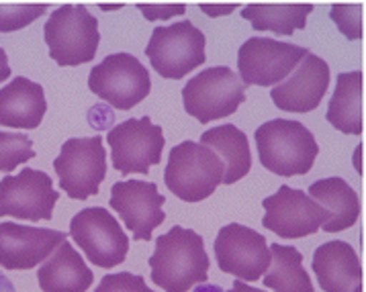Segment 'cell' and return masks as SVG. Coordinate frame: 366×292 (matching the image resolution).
I'll return each instance as SVG.
<instances>
[{"instance_id":"4fadbf2b","label":"cell","mask_w":366,"mask_h":292,"mask_svg":"<svg viewBox=\"0 0 366 292\" xmlns=\"http://www.w3.org/2000/svg\"><path fill=\"white\" fill-rule=\"evenodd\" d=\"M215 258L221 272L242 282H256L270 266V249L264 235L239 223H229L217 233Z\"/></svg>"},{"instance_id":"ffe728a7","label":"cell","mask_w":366,"mask_h":292,"mask_svg":"<svg viewBox=\"0 0 366 292\" xmlns=\"http://www.w3.org/2000/svg\"><path fill=\"white\" fill-rule=\"evenodd\" d=\"M309 196L325 211V233H340L354 227L360 217V198L344 178H323L309 186Z\"/></svg>"},{"instance_id":"d6a6232c","label":"cell","mask_w":366,"mask_h":292,"mask_svg":"<svg viewBox=\"0 0 366 292\" xmlns=\"http://www.w3.org/2000/svg\"><path fill=\"white\" fill-rule=\"evenodd\" d=\"M232 292H262V291L252 288V286H248V284H246V282H242V280H235L234 286H232Z\"/></svg>"},{"instance_id":"4dcf8cb0","label":"cell","mask_w":366,"mask_h":292,"mask_svg":"<svg viewBox=\"0 0 366 292\" xmlns=\"http://www.w3.org/2000/svg\"><path fill=\"white\" fill-rule=\"evenodd\" d=\"M203 11L209 13V16H221V15H229L232 11L237 9V4H223V6H217V4H213V6H209V4H203L201 6Z\"/></svg>"},{"instance_id":"d6986e66","label":"cell","mask_w":366,"mask_h":292,"mask_svg":"<svg viewBox=\"0 0 366 292\" xmlns=\"http://www.w3.org/2000/svg\"><path fill=\"white\" fill-rule=\"evenodd\" d=\"M47 113L41 84L16 76L11 84L0 88V127L37 129Z\"/></svg>"},{"instance_id":"83f0119b","label":"cell","mask_w":366,"mask_h":292,"mask_svg":"<svg viewBox=\"0 0 366 292\" xmlns=\"http://www.w3.org/2000/svg\"><path fill=\"white\" fill-rule=\"evenodd\" d=\"M332 21L348 39H362V4H334Z\"/></svg>"},{"instance_id":"603a6c76","label":"cell","mask_w":366,"mask_h":292,"mask_svg":"<svg viewBox=\"0 0 366 292\" xmlns=\"http://www.w3.org/2000/svg\"><path fill=\"white\" fill-rule=\"evenodd\" d=\"M362 88L365 76L362 72H346L337 76L336 90L330 101L325 119L327 123L346 135H360L365 129L362 121Z\"/></svg>"},{"instance_id":"9a60e30c","label":"cell","mask_w":366,"mask_h":292,"mask_svg":"<svg viewBox=\"0 0 366 292\" xmlns=\"http://www.w3.org/2000/svg\"><path fill=\"white\" fill-rule=\"evenodd\" d=\"M164 203L166 198L158 192V186L146 180L115 182L109 201L111 208L117 211V215L132 231L135 241L152 239L154 229L166 219V213L162 211Z\"/></svg>"},{"instance_id":"f546056e","label":"cell","mask_w":366,"mask_h":292,"mask_svg":"<svg viewBox=\"0 0 366 292\" xmlns=\"http://www.w3.org/2000/svg\"><path fill=\"white\" fill-rule=\"evenodd\" d=\"M147 21H166L187 11L184 4H137Z\"/></svg>"},{"instance_id":"5bb4252c","label":"cell","mask_w":366,"mask_h":292,"mask_svg":"<svg viewBox=\"0 0 366 292\" xmlns=\"http://www.w3.org/2000/svg\"><path fill=\"white\" fill-rule=\"evenodd\" d=\"M264 215L262 225L282 239H299L317 233L325 223V211L317 205L307 192L280 186L277 194L262 201Z\"/></svg>"},{"instance_id":"4316f807","label":"cell","mask_w":366,"mask_h":292,"mask_svg":"<svg viewBox=\"0 0 366 292\" xmlns=\"http://www.w3.org/2000/svg\"><path fill=\"white\" fill-rule=\"evenodd\" d=\"M47 4H0V33L25 29L47 13Z\"/></svg>"},{"instance_id":"ba28073f","label":"cell","mask_w":366,"mask_h":292,"mask_svg":"<svg viewBox=\"0 0 366 292\" xmlns=\"http://www.w3.org/2000/svg\"><path fill=\"white\" fill-rule=\"evenodd\" d=\"M187 113L199 123H211L234 115L246 101V90L237 74L225 66L197 74L182 90Z\"/></svg>"},{"instance_id":"3957f363","label":"cell","mask_w":366,"mask_h":292,"mask_svg":"<svg viewBox=\"0 0 366 292\" xmlns=\"http://www.w3.org/2000/svg\"><path fill=\"white\" fill-rule=\"evenodd\" d=\"M49 58L61 68H74L92 61L101 44L97 16L82 4H64L56 9L44 27Z\"/></svg>"},{"instance_id":"277c9868","label":"cell","mask_w":366,"mask_h":292,"mask_svg":"<svg viewBox=\"0 0 366 292\" xmlns=\"http://www.w3.org/2000/svg\"><path fill=\"white\" fill-rule=\"evenodd\" d=\"M223 161L203 144L182 141L172 147L164 182L176 198L184 203H201L209 198L223 180Z\"/></svg>"},{"instance_id":"8fae6325","label":"cell","mask_w":366,"mask_h":292,"mask_svg":"<svg viewBox=\"0 0 366 292\" xmlns=\"http://www.w3.org/2000/svg\"><path fill=\"white\" fill-rule=\"evenodd\" d=\"M111 146L113 168L123 176H147L152 166L162 161V149L166 146L160 125H154L149 117L129 119L115 125L107 133Z\"/></svg>"},{"instance_id":"30bf717a","label":"cell","mask_w":366,"mask_h":292,"mask_svg":"<svg viewBox=\"0 0 366 292\" xmlns=\"http://www.w3.org/2000/svg\"><path fill=\"white\" fill-rule=\"evenodd\" d=\"M309 54L307 47L270 37H249L237 51V70L244 86H277Z\"/></svg>"},{"instance_id":"5b68a950","label":"cell","mask_w":366,"mask_h":292,"mask_svg":"<svg viewBox=\"0 0 366 292\" xmlns=\"http://www.w3.org/2000/svg\"><path fill=\"white\" fill-rule=\"evenodd\" d=\"M146 56L162 78L180 80L205 64V35L191 21L156 27L146 47Z\"/></svg>"},{"instance_id":"9c48e42d","label":"cell","mask_w":366,"mask_h":292,"mask_svg":"<svg viewBox=\"0 0 366 292\" xmlns=\"http://www.w3.org/2000/svg\"><path fill=\"white\" fill-rule=\"evenodd\" d=\"M70 237L84 251L88 262L107 270L125 262L129 251V237L103 206H88L74 215Z\"/></svg>"},{"instance_id":"f1b7e54d","label":"cell","mask_w":366,"mask_h":292,"mask_svg":"<svg viewBox=\"0 0 366 292\" xmlns=\"http://www.w3.org/2000/svg\"><path fill=\"white\" fill-rule=\"evenodd\" d=\"M94 292H154L147 288L144 276H137L132 272H119V274H107L101 280L99 288Z\"/></svg>"},{"instance_id":"484cf974","label":"cell","mask_w":366,"mask_h":292,"mask_svg":"<svg viewBox=\"0 0 366 292\" xmlns=\"http://www.w3.org/2000/svg\"><path fill=\"white\" fill-rule=\"evenodd\" d=\"M35 158L29 135L0 131V172H13L16 166Z\"/></svg>"},{"instance_id":"836d02e7","label":"cell","mask_w":366,"mask_h":292,"mask_svg":"<svg viewBox=\"0 0 366 292\" xmlns=\"http://www.w3.org/2000/svg\"><path fill=\"white\" fill-rule=\"evenodd\" d=\"M0 292H16L15 286H13V282L4 276L2 272H0Z\"/></svg>"},{"instance_id":"6da1fadb","label":"cell","mask_w":366,"mask_h":292,"mask_svg":"<svg viewBox=\"0 0 366 292\" xmlns=\"http://www.w3.org/2000/svg\"><path fill=\"white\" fill-rule=\"evenodd\" d=\"M209 266L203 237L180 225L156 239L149 258L152 282L164 292H189L194 284H205Z\"/></svg>"},{"instance_id":"1f68e13d","label":"cell","mask_w":366,"mask_h":292,"mask_svg":"<svg viewBox=\"0 0 366 292\" xmlns=\"http://www.w3.org/2000/svg\"><path fill=\"white\" fill-rule=\"evenodd\" d=\"M11 78V66H9V58H6V51L0 47V82L9 80Z\"/></svg>"},{"instance_id":"7a4b0ae2","label":"cell","mask_w":366,"mask_h":292,"mask_svg":"<svg viewBox=\"0 0 366 292\" xmlns=\"http://www.w3.org/2000/svg\"><path fill=\"white\" fill-rule=\"evenodd\" d=\"M254 139L260 163L268 172L282 178L307 174L320 153L313 133L299 121H268L256 129Z\"/></svg>"},{"instance_id":"7402d4cb","label":"cell","mask_w":366,"mask_h":292,"mask_svg":"<svg viewBox=\"0 0 366 292\" xmlns=\"http://www.w3.org/2000/svg\"><path fill=\"white\" fill-rule=\"evenodd\" d=\"M201 144L207 146L223 161V180L221 184H235L246 178L252 170V151L246 133L239 131L235 125H221L209 129L201 135Z\"/></svg>"},{"instance_id":"44dd1931","label":"cell","mask_w":366,"mask_h":292,"mask_svg":"<svg viewBox=\"0 0 366 292\" xmlns=\"http://www.w3.org/2000/svg\"><path fill=\"white\" fill-rule=\"evenodd\" d=\"M39 288L44 292H86L92 286L94 274L72 243H59L58 251L41 263Z\"/></svg>"},{"instance_id":"52a82bcc","label":"cell","mask_w":366,"mask_h":292,"mask_svg":"<svg viewBox=\"0 0 366 292\" xmlns=\"http://www.w3.org/2000/svg\"><path fill=\"white\" fill-rule=\"evenodd\" d=\"M59 188L74 201H86L99 194L107 176V151L103 137H74L61 146V153L54 160Z\"/></svg>"},{"instance_id":"cb8c5ba5","label":"cell","mask_w":366,"mask_h":292,"mask_svg":"<svg viewBox=\"0 0 366 292\" xmlns=\"http://www.w3.org/2000/svg\"><path fill=\"white\" fill-rule=\"evenodd\" d=\"M270 272L264 276V286L274 292H315L311 276L303 268V256L293 246H270Z\"/></svg>"},{"instance_id":"7c38bea8","label":"cell","mask_w":366,"mask_h":292,"mask_svg":"<svg viewBox=\"0 0 366 292\" xmlns=\"http://www.w3.org/2000/svg\"><path fill=\"white\" fill-rule=\"evenodd\" d=\"M59 192L54 190L51 178L23 168L21 174L0 180V217H15L21 221H51Z\"/></svg>"},{"instance_id":"2e32d148","label":"cell","mask_w":366,"mask_h":292,"mask_svg":"<svg viewBox=\"0 0 366 292\" xmlns=\"http://www.w3.org/2000/svg\"><path fill=\"white\" fill-rule=\"evenodd\" d=\"M330 86V66L320 56L307 54L293 74L272 88V103L285 113H311L322 104Z\"/></svg>"},{"instance_id":"e575fe53","label":"cell","mask_w":366,"mask_h":292,"mask_svg":"<svg viewBox=\"0 0 366 292\" xmlns=\"http://www.w3.org/2000/svg\"><path fill=\"white\" fill-rule=\"evenodd\" d=\"M194 292H225L221 286L217 284H201V286H197V291Z\"/></svg>"},{"instance_id":"d4e9b609","label":"cell","mask_w":366,"mask_h":292,"mask_svg":"<svg viewBox=\"0 0 366 292\" xmlns=\"http://www.w3.org/2000/svg\"><path fill=\"white\" fill-rule=\"evenodd\" d=\"M313 4H248L242 16L252 23L254 31H270L274 35H293L305 29Z\"/></svg>"},{"instance_id":"e0dca14e","label":"cell","mask_w":366,"mask_h":292,"mask_svg":"<svg viewBox=\"0 0 366 292\" xmlns=\"http://www.w3.org/2000/svg\"><path fill=\"white\" fill-rule=\"evenodd\" d=\"M66 233L16 223H0V266L4 270H31L45 262Z\"/></svg>"},{"instance_id":"8992f818","label":"cell","mask_w":366,"mask_h":292,"mask_svg":"<svg viewBox=\"0 0 366 292\" xmlns=\"http://www.w3.org/2000/svg\"><path fill=\"white\" fill-rule=\"evenodd\" d=\"M88 88L113 109L129 111L146 101L152 90V78L135 56L113 54L90 70Z\"/></svg>"},{"instance_id":"ac0fdd59","label":"cell","mask_w":366,"mask_h":292,"mask_svg":"<svg viewBox=\"0 0 366 292\" xmlns=\"http://www.w3.org/2000/svg\"><path fill=\"white\" fill-rule=\"evenodd\" d=\"M311 268L325 292H362V266L350 243L327 241L320 246Z\"/></svg>"}]
</instances>
